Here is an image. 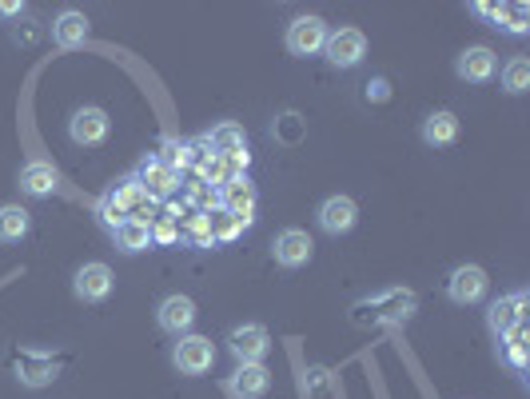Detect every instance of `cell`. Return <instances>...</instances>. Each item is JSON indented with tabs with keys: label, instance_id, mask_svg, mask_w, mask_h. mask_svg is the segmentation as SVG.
<instances>
[{
	"label": "cell",
	"instance_id": "obj_1",
	"mask_svg": "<svg viewBox=\"0 0 530 399\" xmlns=\"http://www.w3.org/2000/svg\"><path fill=\"white\" fill-rule=\"evenodd\" d=\"M415 316V296L403 292V288H387V292H375L367 296L363 304H355V324L359 328H399Z\"/></svg>",
	"mask_w": 530,
	"mask_h": 399
},
{
	"label": "cell",
	"instance_id": "obj_2",
	"mask_svg": "<svg viewBox=\"0 0 530 399\" xmlns=\"http://www.w3.org/2000/svg\"><path fill=\"white\" fill-rule=\"evenodd\" d=\"M327 24H323V16H295L291 24H287V36H283V44H287V52L291 56H299V60H307V56H319L323 52V44H327Z\"/></svg>",
	"mask_w": 530,
	"mask_h": 399
},
{
	"label": "cell",
	"instance_id": "obj_3",
	"mask_svg": "<svg viewBox=\"0 0 530 399\" xmlns=\"http://www.w3.org/2000/svg\"><path fill=\"white\" fill-rule=\"evenodd\" d=\"M323 56H327L331 68H355V64H363V56H367V36H363V28H351V24H347V28L327 32Z\"/></svg>",
	"mask_w": 530,
	"mask_h": 399
},
{
	"label": "cell",
	"instance_id": "obj_4",
	"mask_svg": "<svg viewBox=\"0 0 530 399\" xmlns=\"http://www.w3.org/2000/svg\"><path fill=\"white\" fill-rule=\"evenodd\" d=\"M68 136L76 148H100L108 136H112V120L104 108L88 104V108H76L72 120H68Z\"/></svg>",
	"mask_w": 530,
	"mask_h": 399
},
{
	"label": "cell",
	"instance_id": "obj_5",
	"mask_svg": "<svg viewBox=\"0 0 530 399\" xmlns=\"http://www.w3.org/2000/svg\"><path fill=\"white\" fill-rule=\"evenodd\" d=\"M172 364L180 376H208L216 364V348L208 336H180L172 348Z\"/></svg>",
	"mask_w": 530,
	"mask_h": 399
},
{
	"label": "cell",
	"instance_id": "obj_6",
	"mask_svg": "<svg viewBox=\"0 0 530 399\" xmlns=\"http://www.w3.org/2000/svg\"><path fill=\"white\" fill-rule=\"evenodd\" d=\"M224 344H228L236 364H264L267 352H271V336H267L264 324H236Z\"/></svg>",
	"mask_w": 530,
	"mask_h": 399
},
{
	"label": "cell",
	"instance_id": "obj_7",
	"mask_svg": "<svg viewBox=\"0 0 530 399\" xmlns=\"http://www.w3.org/2000/svg\"><path fill=\"white\" fill-rule=\"evenodd\" d=\"M112 284H116L112 268L100 264V260H92V264H80V268H76V276H72V296H76L80 304H104V300L112 296Z\"/></svg>",
	"mask_w": 530,
	"mask_h": 399
},
{
	"label": "cell",
	"instance_id": "obj_8",
	"mask_svg": "<svg viewBox=\"0 0 530 399\" xmlns=\"http://www.w3.org/2000/svg\"><path fill=\"white\" fill-rule=\"evenodd\" d=\"M487 288H491V280L479 264H459L447 280V300L459 304V308H475V304H483Z\"/></svg>",
	"mask_w": 530,
	"mask_h": 399
},
{
	"label": "cell",
	"instance_id": "obj_9",
	"mask_svg": "<svg viewBox=\"0 0 530 399\" xmlns=\"http://www.w3.org/2000/svg\"><path fill=\"white\" fill-rule=\"evenodd\" d=\"M271 256H275L279 268H303V264H311V256H315V240H311L303 228H283V232H275V240H271Z\"/></svg>",
	"mask_w": 530,
	"mask_h": 399
},
{
	"label": "cell",
	"instance_id": "obj_10",
	"mask_svg": "<svg viewBox=\"0 0 530 399\" xmlns=\"http://www.w3.org/2000/svg\"><path fill=\"white\" fill-rule=\"evenodd\" d=\"M315 224L319 232L327 236H347L355 224H359V208L351 196H327L319 208H315Z\"/></svg>",
	"mask_w": 530,
	"mask_h": 399
},
{
	"label": "cell",
	"instance_id": "obj_11",
	"mask_svg": "<svg viewBox=\"0 0 530 399\" xmlns=\"http://www.w3.org/2000/svg\"><path fill=\"white\" fill-rule=\"evenodd\" d=\"M256 204H260V192H256V184L248 176H236V180H228L220 188V208L232 212L236 220H244L248 228L256 224Z\"/></svg>",
	"mask_w": 530,
	"mask_h": 399
},
{
	"label": "cell",
	"instance_id": "obj_12",
	"mask_svg": "<svg viewBox=\"0 0 530 399\" xmlns=\"http://www.w3.org/2000/svg\"><path fill=\"white\" fill-rule=\"evenodd\" d=\"M156 324H160V332H168V336H192V324H196V304H192V296H164L160 300V308H156Z\"/></svg>",
	"mask_w": 530,
	"mask_h": 399
},
{
	"label": "cell",
	"instance_id": "obj_13",
	"mask_svg": "<svg viewBox=\"0 0 530 399\" xmlns=\"http://www.w3.org/2000/svg\"><path fill=\"white\" fill-rule=\"evenodd\" d=\"M455 72H459V80H467V84H491V80L499 76V56H495L487 44L463 48L459 60H455Z\"/></svg>",
	"mask_w": 530,
	"mask_h": 399
},
{
	"label": "cell",
	"instance_id": "obj_14",
	"mask_svg": "<svg viewBox=\"0 0 530 399\" xmlns=\"http://www.w3.org/2000/svg\"><path fill=\"white\" fill-rule=\"evenodd\" d=\"M56 184H60V172H56L52 160H28V164L20 168V180H16V188H20L28 200H48V196L56 192Z\"/></svg>",
	"mask_w": 530,
	"mask_h": 399
},
{
	"label": "cell",
	"instance_id": "obj_15",
	"mask_svg": "<svg viewBox=\"0 0 530 399\" xmlns=\"http://www.w3.org/2000/svg\"><path fill=\"white\" fill-rule=\"evenodd\" d=\"M136 180H140V188H144V196H148V200H164V196H172V192L180 188V176H176L168 164H160L156 156L140 160Z\"/></svg>",
	"mask_w": 530,
	"mask_h": 399
},
{
	"label": "cell",
	"instance_id": "obj_16",
	"mask_svg": "<svg viewBox=\"0 0 530 399\" xmlns=\"http://www.w3.org/2000/svg\"><path fill=\"white\" fill-rule=\"evenodd\" d=\"M88 32H92V24H88V16L76 12V8H64V12L52 20V44L64 48V52L84 48V44H88Z\"/></svg>",
	"mask_w": 530,
	"mask_h": 399
},
{
	"label": "cell",
	"instance_id": "obj_17",
	"mask_svg": "<svg viewBox=\"0 0 530 399\" xmlns=\"http://www.w3.org/2000/svg\"><path fill=\"white\" fill-rule=\"evenodd\" d=\"M523 308H527V292H511V296L495 300L491 312H487V328H491L499 340L511 336L515 328H523Z\"/></svg>",
	"mask_w": 530,
	"mask_h": 399
},
{
	"label": "cell",
	"instance_id": "obj_18",
	"mask_svg": "<svg viewBox=\"0 0 530 399\" xmlns=\"http://www.w3.org/2000/svg\"><path fill=\"white\" fill-rule=\"evenodd\" d=\"M204 144L212 148V156H224V160H240V156H252L248 152V132L240 128V124H232V120H224V124H216L208 136H204Z\"/></svg>",
	"mask_w": 530,
	"mask_h": 399
},
{
	"label": "cell",
	"instance_id": "obj_19",
	"mask_svg": "<svg viewBox=\"0 0 530 399\" xmlns=\"http://www.w3.org/2000/svg\"><path fill=\"white\" fill-rule=\"evenodd\" d=\"M228 392L236 399H264L271 392V372L264 364H236V372L228 380Z\"/></svg>",
	"mask_w": 530,
	"mask_h": 399
},
{
	"label": "cell",
	"instance_id": "obj_20",
	"mask_svg": "<svg viewBox=\"0 0 530 399\" xmlns=\"http://www.w3.org/2000/svg\"><path fill=\"white\" fill-rule=\"evenodd\" d=\"M112 244L124 252V256H140V252H148L156 240H152V224L144 220V216H128L116 232H112Z\"/></svg>",
	"mask_w": 530,
	"mask_h": 399
},
{
	"label": "cell",
	"instance_id": "obj_21",
	"mask_svg": "<svg viewBox=\"0 0 530 399\" xmlns=\"http://www.w3.org/2000/svg\"><path fill=\"white\" fill-rule=\"evenodd\" d=\"M479 16L495 20V28L511 32V36H527L530 28V8L527 4H475Z\"/></svg>",
	"mask_w": 530,
	"mask_h": 399
},
{
	"label": "cell",
	"instance_id": "obj_22",
	"mask_svg": "<svg viewBox=\"0 0 530 399\" xmlns=\"http://www.w3.org/2000/svg\"><path fill=\"white\" fill-rule=\"evenodd\" d=\"M459 140V116L451 108H439L423 120V144L427 148H451Z\"/></svg>",
	"mask_w": 530,
	"mask_h": 399
},
{
	"label": "cell",
	"instance_id": "obj_23",
	"mask_svg": "<svg viewBox=\"0 0 530 399\" xmlns=\"http://www.w3.org/2000/svg\"><path fill=\"white\" fill-rule=\"evenodd\" d=\"M16 380H20L24 388H48V384L56 380V360H52V356H32V352H24V356L16 360Z\"/></svg>",
	"mask_w": 530,
	"mask_h": 399
},
{
	"label": "cell",
	"instance_id": "obj_24",
	"mask_svg": "<svg viewBox=\"0 0 530 399\" xmlns=\"http://www.w3.org/2000/svg\"><path fill=\"white\" fill-rule=\"evenodd\" d=\"M32 232V212L20 204H0V244H20Z\"/></svg>",
	"mask_w": 530,
	"mask_h": 399
},
{
	"label": "cell",
	"instance_id": "obj_25",
	"mask_svg": "<svg viewBox=\"0 0 530 399\" xmlns=\"http://www.w3.org/2000/svg\"><path fill=\"white\" fill-rule=\"evenodd\" d=\"M499 80H503V92H511V96H523L530 88V60L527 56H515V60H507L503 68H499Z\"/></svg>",
	"mask_w": 530,
	"mask_h": 399
},
{
	"label": "cell",
	"instance_id": "obj_26",
	"mask_svg": "<svg viewBox=\"0 0 530 399\" xmlns=\"http://www.w3.org/2000/svg\"><path fill=\"white\" fill-rule=\"evenodd\" d=\"M160 164H168L176 176L184 172V168H192L196 164V144L192 140H164V152L156 156Z\"/></svg>",
	"mask_w": 530,
	"mask_h": 399
},
{
	"label": "cell",
	"instance_id": "obj_27",
	"mask_svg": "<svg viewBox=\"0 0 530 399\" xmlns=\"http://www.w3.org/2000/svg\"><path fill=\"white\" fill-rule=\"evenodd\" d=\"M208 228H212V240H216V244H232L236 236H244V232H248V224H244V220H236V216H232V212H224V208L208 216Z\"/></svg>",
	"mask_w": 530,
	"mask_h": 399
},
{
	"label": "cell",
	"instance_id": "obj_28",
	"mask_svg": "<svg viewBox=\"0 0 530 399\" xmlns=\"http://www.w3.org/2000/svg\"><path fill=\"white\" fill-rule=\"evenodd\" d=\"M503 364L507 368H515V372H523L527 368V324L523 328H515L511 336H503Z\"/></svg>",
	"mask_w": 530,
	"mask_h": 399
},
{
	"label": "cell",
	"instance_id": "obj_29",
	"mask_svg": "<svg viewBox=\"0 0 530 399\" xmlns=\"http://www.w3.org/2000/svg\"><path fill=\"white\" fill-rule=\"evenodd\" d=\"M303 388H307V396L323 392V388H327V368H311V372H307V380H303Z\"/></svg>",
	"mask_w": 530,
	"mask_h": 399
},
{
	"label": "cell",
	"instance_id": "obj_30",
	"mask_svg": "<svg viewBox=\"0 0 530 399\" xmlns=\"http://www.w3.org/2000/svg\"><path fill=\"white\" fill-rule=\"evenodd\" d=\"M371 96H375V100H387V96H391V92H387V80H371V84H367V100H371Z\"/></svg>",
	"mask_w": 530,
	"mask_h": 399
},
{
	"label": "cell",
	"instance_id": "obj_31",
	"mask_svg": "<svg viewBox=\"0 0 530 399\" xmlns=\"http://www.w3.org/2000/svg\"><path fill=\"white\" fill-rule=\"evenodd\" d=\"M0 16H24V4L20 0H0Z\"/></svg>",
	"mask_w": 530,
	"mask_h": 399
}]
</instances>
